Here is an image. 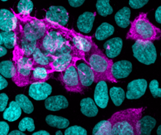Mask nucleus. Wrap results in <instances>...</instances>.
<instances>
[{
    "label": "nucleus",
    "mask_w": 161,
    "mask_h": 135,
    "mask_svg": "<svg viewBox=\"0 0 161 135\" xmlns=\"http://www.w3.org/2000/svg\"><path fill=\"white\" fill-rule=\"evenodd\" d=\"M144 108H129L115 112L108 119L111 134L139 135L138 122Z\"/></svg>",
    "instance_id": "f257e3e1"
},
{
    "label": "nucleus",
    "mask_w": 161,
    "mask_h": 135,
    "mask_svg": "<svg viewBox=\"0 0 161 135\" xmlns=\"http://www.w3.org/2000/svg\"><path fill=\"white\" fill-rule=\"evenodd\" d=\"M83 59L92 70L95 83L101 80L117 83V80L111 75L112 60L106 56L93 41L90 50L84 53Z\"/></svg>",
    "instance_id": "f03ea898"
},
{
    "label": "nucleus",
    "mask_w": 161,
    "mask_h": 135,
    "mask_svg": "<svg viewBox=\"0 0 161 135\" xmlns=\"http://www.w3.org/2000/svg\"><path fill=\"white\" fill-rule=\"evenodd\" d=\"M126 38L133 40L155 41L160 39L161 31L147 18V13H142L130 23Z\"/></svg>",
    "instance_id": "7ed1b4c3"
},
{
    "label": "nucleus",
    "mask_w": 161,
    "mask_h": 135,
    "mask_svg": "<svg viewBox=\"0 0 161 135\" xmlns=\"http://www.w3.org/2000/svg\"><path fill=\"white\" fill-rule=\"evenodd\" d=\"M69 39H70V30L64 29V26L51 24V28L46 34L37 41V46L53 56L54 53Z\"/></svg>",
    "instance_id": "20e7f679"
},
{
    "label": "nucleus",
    "mask_w": 161,
    "mask_h": 135,
    "mask_svg": "<svg viewBox=\"0 0 161 135\" xmlns=\"http://www.w3.org/2000/svg\"><path fill=\"white\" fill-rule=\"evenodd\" d=\"M16 17L21 23L24 34L30 40H39L46 34L51 26V24L46 19H37L30 15L22 16L18 15Z\"/></svg>",
    "instance_id": "39448f33"
},
{
    "label": "nucleus",
    "mask_w": 161,
    "mask_h": 135,
    "mask_svg": "<svg viewBox=\"0 0 161 135\" xmlns=\"http://www.w3.org/2000/svg\"><path fill=\"white\" fill-rule=\"evenodd\" d=\"M33 63L32 56H24L19 53L13 51L15 73L12 79L18 86L24 87L30 84Z\"/></svg>",
    "instance_id": "423d86ee"
},
{
    "label": "nucleus",
    "mask_w": 161,
    "mask_h": 135,
    "mask_svg": "<svg viewBox=\"0 0 161 135\" xmlns=\"http://www.w3.org/2000/svg\"><path fill=\"white\" fill-rule=\"evenodd\" d=\"M133 56L146 65H153L157 59L156 48L152 41L136 40L132 46Z\"/></svg>",
    "instance_id": "0eeeda50"
},
{
    "label": "nucleus",
    "mask_w": 161,
    "mask_h": 135,
    "mask_svg": "<svg viewBox=\"0 0 161 135\" xmlns=\"http://www.w3.org/2000/svg\"><path fill=\"white\" fill-rule=\"evenodd\" d=\"M15 45L14 51L19 53L24 56H32L37 47V41L30 40L25 36L23 32L21 23L18 19L17 25L15 30Z\"/></svg>",
    "instance_id": "6e6552de"
},
{
    "label": "nucleus",
    "mask_w": 161,
    "mask_h": 135,
    "mask_svg": "<svg viewBox=\"0 0 161 135\" xmlns=\"http://www.w3.org/2000/svg\"><path fill=\"white\" fill-rule=\"evenodd\" d=\"M60 80L66 90L70 92L83 93L84 86L81 85L75 64L69 66L65 70L61 72Z\"/></svg>",
    "instance_id": "1a4fd4ad"
},
{
    "label": "nucleus",
    "mask_w": 161,
    "mask_h": 135,
    "mask_svg": "<svg viewBox=\"0 0 161 135\" xmlns=\"http://www.w3.org/2000/svg\"><path fill=\"white\" fill-rule=\"evenodd\" d=\"M45 19L53 25L65 26L69 21V14L64 7L53 5L47 10Z\"/></svg>",
    "instance_id": "9d476101"
},
{
    "label": "nucleus",
    "mask_w": 161,
    "mask_h": 135,
    "mask_svg": "<svg viewBox=\"0 0 161 135\" xmlns=\"http://www.w3.org/2000/svg\"><path fill=\"white\" fill-rule=\"evenodd\" d=\"M84 54H70L55 56V59L50 64L53 72H62L65 70L69 66L75 64L77 60L84 58Z\"/></svg>",
    "instance_id": "9b49d317"
},
{
    "label": "nucleus",
    "mask_w": 161,
    "mask_h": 135,
    "mask_svg": "<svg viewBox=\"0 0 161 135\" xmlns=\"http://www.w3.org/2000/svg\"><path fill=\"white\" fill-rule=\"evenodd\" d=\"M53 70L49 65H41L33 63L32 70L30 75V83L46 82L53 74Z\"/></svg>",
    "instance_id": "f8f14e48"
},
{
    "label": "nucleus",
    "mask_w": 161,
    "mask_h": 135,
    "mask_svg": "<svg viewBox=\"0 0 161 135\" xmlns=\"http://www.w3.org/2000/svg\"><path fill=\"white\" fill-rule=\"evenodd\" d=\"M52 92V87L46 82L31 83L29 95L36 101H42L48 98Z\"/></svg>",
    "instance_id": "ddd939ff"
},
{
    "label": "nucleus",
    "mask_w": 161,
    "mask_h": 135,
    "mask_svg": "<svg viewBox=\"0 0 161 135\" xmlns=\"http://www.w3.org/2000/svg\"><path fill=\"white\" fill-rule=\"evenodd\" d=\"M147 88V82L144 79H137L127 85V91L125 96L128 99H138L144 96Z\"/></svg>",
    "instance_id": "4468645a"
},
{
    "label": "nucleus",
    "mask_w": 161,
    "mask_h": 135,
    "mask_svg": "<svg viewBox=\"0 0 161 135\" xmlns=\"http://www.w3.org/2000/svg\"><path fill=\"white\" fill-rule=\"evenodd\" d=\"M94 99H95V104L98 107L103 108V109L107 107L109 97L108 86H107L106 81L101 80L97 82V84L96 86L95 90Z\"/></svg>",
    "instance_id": "2eb2a0df"
},
{
    "label": "nucleus",
    "mask_w": 161,
    "mask_h": 135,
    "mask_svg": "<svg viewBox=\"0 0 161 135\" xmlns=\"http://www.w3.org/2000/svg\"><path fill=\"white\" fill-rule=\"evenodd\" d=\"M18 18L14 13L6 9L0 10V30L14 31Z\"/></svg>",
    "instance_id": "dca6fc26"
},
{
    "label": "nucleus",
    "mask_w": 161,
    "mask_h": 135,
    "mask_svg": "<svg viewBox=\"0 0 161 135\" xmlns=\"http://www.w3.org/2000/svg\"><path fill=\"white\" fill-rule=\"evenodd\" d=\"M70 39L74 47L83 53L88 52L92 47V40L90 37L84 36L70 30Z\"/></svg>",
    "instance_id": "f3484780"
},
{
    "label": "nucleus",
    "mask_w": 161,
    "mask_h": 135,
    "mask_svg": "<svg viewBox=\"0 0 161 135\" xmlns=\"http://www.w3.org/2000/svg\"><path fill=\"white\" fill-rule=\"evenodd\" d=\"M133 66L130 61L122 60L113 63L111 66V75L116 80L125 78L130 74Z\"/></svg>",
    "instance_id": "a211bd4d"
},
{
    "label": "nucleus",
    "mask_w": 161,
    "mask_h": 135,
    "mask_svg": "<svg viewBox=\"0 0 161 135\" xmlns=\"http://www.w3.org/2000/svg\"><path fill=\"white\" fill-rule=\"evenodd\" d=\"M80 82L84 87L90 86L95 82V75L91 67L86 63H80L76 67Z\"/></svg>",
    "instance_id": "6ab92c4d"
},
{
    "label": "nucleus",
    "mask_w": 161,
    "mask_h": 135,
    "mask_svg": "<svg viewBox=\"0 0 161 135\" xmlns=\"http://www.w3.org/2000/svg\"><path fill=\"white\" fill-rule=\"evenodd\" d=\"M68 105V99L62 95L50 96L45 99V107L50 111H59L65 109Z\"/></svg>",
    "instance_id": "aec40b11"
},
{
    "label": "nucleus",
    "mask_w": 161,
    "mask_h": 135,
    "mask_svg": "<svg viewBox=\"0 0 161 135\" xmlns=\"http://www.w3.org/2000/svg\"><path fill=\"white\" fill-rule=\"evenodd\" d=\"M123 42L120 37H114L104 43L103 47L108 58L114 59L120 54L122 49Z\"/></svg>",
    "instance_id": "412c9836"
},
{
    "label": "nucleus",
    "mask_w": 161,
    "mask_h": 135,
    "mask_svg": "<svg viewBox=\"0 0 161 135\" xmlns=\"http://www.w3.org/2000/svg\"><path fill=\"white\" fill-rule=\"evenodd\" d=\"M95 18V13L85 12L80 15L77 20V27L84 34H88L92 29Z\"/></svg>",
    "instance_id": "4be33fe9"
},
{
    "label": "nucleus",
    "mask_w": 161,
    "mask_h": 135,
    "mask_svg": "<svg viewBox=\"0 0 161 135\" xmlns=\"http://www.w3.org/2000/svg\"><path fill=\"white\" fill-rule=\"evenodd\" d=\"M80 112L84 116H86L89 118L95 117L98 113V109L97 107L95 101L90 97H87L81 99L80 102Z\"/></svg>",
    "instance_id": "5701e85b"
},
{
    "label": "nucleus",
    "mask_w": 161,
    "mask_h": 135,
    "mask_svg": "<svg viewBox=\"0 0 161 135\" xmlns=\"http://www.w3.org/2000/svg\"><path fill=\"white\" fill-rule=\"evenodd\" d=\"M22 110L15 101H12L9 105V107L4 110L3 118L10 122L18 120L21 116Z\"/></svg>",
    "instance_id": "b1692460"
},
{
    "label": "nucleus",
    "mask_w": 161,
    "mask_h": 135,
    "mask_svg": "<svg viewBox=\"0 0 161 135\" xmlns=\"http://www.w3.org/2000/svg\"><path fill=\"white\" fill-rule=\"evenodd\" d=\"M33 61L41 65H49L55 59V56L48 54L37 46L32 55Z\"/></svg>",
    "instance_id": "393cba45"
},
{
    "label": "nucleus",
    "mask_w": 161,
    "mask_h": 135,
    "mask_svg": "<svg viewBox=\"0 0 161 135\" xmlns=\"http://www.w3.org/2000/svg\"><path fill=\"white\" fill-rule=\"evenodd\" d=\"M130 10L127 7H125L119 10L115 14L114 19L116 23L117 24L118 26L121 28L125 29L130 24Z\"/></svg>",
    "instance_id": "a878e982"
},
{
    "label": "nucleus",
    "mask_w": 161,
    "mask_h": 135,
    "mask_svg": "<svg viewBox=\"0 0 161 135\" xmlns=\"http://www.w3.org/2000/svg\"><path fill=\"white\" fill-rule=\"evenodd\" d=\"M155 125L156 121L153 117L147 116L141 118L138 122L139 134H150Z\"/></svg>",
    "instance_id": "bb28decb"
},
{
    "label": "nucleus",
    "mask_w": 161,
    "mask_h": 135,
    "mask_svg": "<svg viewBox=\"0 0 161 135\" xmlns=\"http://www.w3.org/2000/svg\"><path fill=\"white\" fill-rule=\"evenodd\" d=\"M46 122L51 127H55L59 129H64L70 125V121L68 119L61 116L48 115L46 118Z\"/></svg>",
    "instance_id": "cd10ccee"
},
{
    "label": "nucleus",
    "mask_w": 161,
    "mask_h": 135,
    "mask_svg": "<svg viewBox=\"0 0 161 135\" xmlns=\"http://www.w3.org/2000/svg\"><path fill=\"white\" fill-rule=\"evenodd\" d=\"M4 45L8 49L15 47V34L14 31H2L0 30V45Z\"/></svg>",
    "instance_id": "c85d7f7f"
},
{
    "label": "nucleus",
    "mask_w": 161,
    "mask_h": 135,
    "mask_svg": "<svg viewBox=\"0 0 161 135\" xmlns=\"http://www.w3.org/2000/svg\"><path fill=\"white\" fill-rule=\"evenodd\" d=\"M114 32V27L108 23H103L95 32V38L97 40H104Z\"/></svg>",
    "instance_id": "c756f323"
},
{
    "label": "nucleus",
    "mask_w": 161,
    "mask_h": 135,
    "mask_svg": "<svg viewBox=\"0 0 161 135\" xmlns=\"http://www.w3.org/2000/svg\"><path fill=\"white\" fill-rule=\"evenodd\" d=\"M15 101L25 113L30 114L34 111V106L32 102L25 95L18 94L17 96H15Z\"/></svg>",
    "instance_id": "7c9ffc66"
},
{
    "label": "nucleus",
    "mask_w": 161,
    "mask_h": 135,
    "mask_svg": "<svg viewBox=\"0 0 161 135\" xmlns=\"http://www.w3.org/2000/svg\"><path fill=\"white\" fill-rule=\"evenodd\" d=\"M109 94L113 103L116 106H120L125 99V91L120 87H112L109 91Z\"/></svg>",
    "instance_id": "2f4dec72"
},
{
    "label": "nucleus",
    "mask_w": 161,
    "mask_h": 135,
    "mask_svg": "<svg viewBox=\"0 0 161 135\" xmlns=\"http://www.w3.org/2000/svg\"><path fill=\"white\" fill-rule=\"evenodd\" d=\"M15 73V66L12 61L0 62V74L6 78H12Z\"/></svg>",
    "instance_id": "473e14b6"
},
{
    "label": "nucleus",
    "mask_w": 161,
    "mask_h": 135,
    "mask_svg": "<svg viewBox=\"0 0 161 135\" xmlns=\"http://www.w3.org/2000/svg\"><path fill=\"white\" fill-rule=\"evenodd\" d=\"M109 1L110 0H97L96 3L97 13L103 17H106L113 13V8L109 4Z\"/></svg>",
    "instance_id": "72a5a7b5"
},
{
    "label": "nucleus",
    "mask_w": 161,
    "mask_h": 135,
    "mask_svg": "<svg viewBox=\"0 0 161 135\" xmlns=\"http://www.w3.org/2000/svg\"><path fill=\"white\" fill-rule=\"evenodd\" d=\"M33 8H34V5L31 0H20L17 6L19 13V15L22 16L30 15V13L32 12Z\"/></svg>",
    "instance_id": "f704fd0d"
},
{
    "label": "nucleus",
    "mask_w": 161,
    "mask_h": 135,
    "mask_svg": "<svg viewBox=\"0 0 161 135\" xmlns=\"http://www.w3.org/2000/svg\"><path fill=\"white\" fill-rule=\"evenodd\" d=\"M92 134L99 135V134H111V127L109 124L108 121H101L97 124L95 125L92 130Z\"/></svg>",
    "instance_id": "c9c22d12"
},
{
    "label": "nucleus",
    "mask_w": 161,
    "mask_h": 135,
    "mask_svg": "<svg viewBox=\"0 0 161 135\" xmlns=\"http://www.w3.org/2000/svg\"><path fill=\"white\" fill-rule=\"evenodd\" d=\"M19 129L21 132H25L26 130H27L30 132H33L35 129L34 120L32 118H29V117L24 118L20 121L19 124Z\"/></svg>",
    "instance_id": "e433bc0d"
},
{
    "label": "nucleus",
    "mask_w": 161,
    "mask_h": 135,
    "mask_svg": "<svg viewBox=\"0 0 161 135\" xmlns=\"http://www.w3.org/2000/svg\"><path fill=\"white\" fill-rule=\"evenodd\" d=\"M86 130L79 126H73L69 128H66L64 131V135H86Z\"/></svg>",
    "instance_id": "4c0bfd02"
},
{
    "label": "nucleus",
    "mask_w": 161,
    "mask_h": 135,
    "mask_svg": "<svg viewBox=\"0 0 161 135\" xmlns=\"http://www.w3.org/2000/svg\"><path fill=\"white\" fill-rule=\"evenodd\" d=\"M149 88L154 98L161 96V89L159 88V83H158L157 80H152L149 83Z\"/></svg>",
    "instance_id": "58836bf2"
},
{
    "label": "nucleus",
    "mask_w": 161,
    "mask_h": 135,
    "mask_svg": "<svg viewBox=\"0 0 161 135\" xmlns=\"http://www.w3.org/2000/svg\"><path fill=\"white\" fill-rule=\"evenodd\" d=\"M149 0H129V4L132 8L139 9L146 5Z\"/></svg>",
    "instance_id": "ea45409f"
},
{
    "label": "nucleus",
    "mask_w": 161,
    "mask_h": 135,
    "mask_svg": "<svg viewBox=\"0 0 161 135\" xmlns=\"http://www.w3.org/2000/svg\"><path fill=\"white\" fill-rule=\"evenodd\" d=\"M8 96L5 93L0 94V112L4 111L6 109V107L8 103Z\"/></svg>",
    "instance_id": "a19ab883"
},
{
    "label": "nucleus",
    "mask_w": 161,
    "mask_h": 135,
    "mask_svg": "<svg viewBox=\"0 0 161 135\" xmlns=\"http://www.w3.org/2000/svg\"><path fill=\"white\" fill-rule=\"evenodd\" d=\"M9 130H10V127L8 123L4 121H0V135L8 134Z\"/></svg>",
    "instance_id": "79ce46f5"
},
{
    "label": "nucleus",
    "mask_w": 161,
    "mask_h": 135,
    "mask_svg": "<svg viewBox=\"0 0 161 135\" xmlns=\"http://www.w3.org/2000/svg\"><path fill=\"white\" fill-rule=\"evenodd\" d=\"M85 0H68V3L73 8H79L84 3Z\"/></svg>",
    "instance_id": "37998d69"
},
{
    "label": "nucleus",
    "mask_w": 161,
    "mask_h": 135,
    "mask_svg": "<svg viewBox=\"0 0 161 135\" xmlns=\"http://www.w3.org/2000/svg\"><path fill=\"white\" fill-rule=\"evenodd\" d=\"M8 86V81L6 80V79L2 76V75H0V90L4 89L7 86Z\"/></svg>",
    "instance_id": "c03bdc74"
},
{
    "label": "nucleus",
    "mask_w": 161,
    "mask_h": 135,
    "mask_svg": "<svg viewBox=\"0 0 161 135\" xmlns=\"http://www.w3.org/2000/svg\"><path fill=\"white\" fill-rule=\"evenodd\" d=\"M155 20L158 23H161V7H158L155 12Z\"/></svg>",
    "instance_id": "a18cd8bd"
},
{
    "label": "nucleus",
    "mask_w": 161,
    "mask_h": 135,
    "mask_svg": "<svg viewBox=\"0 0 161 135\" xmlns=\"http://www.w3.org/2000/svg\"><path fill=\"white\" fill-rule=\"evenodd\" d=\"M9 135H24L26 134L24 133V132H21L20 131V130H14V131L10 132V133H8Z\"/></svg>",
    "instance_id": "49530a36"
},
{
    "label": "nucleus",
    "mask_w": 161,
    "mask_h": 135,
    "mask_svg": "<svg viewBox=\"0 0 161 135\" xmlns=\"http://www.w3.org/2000/svg\"><path fill=\"white\" fill-rule=\"evenodd\" d=\"M7 53H8V51H7L6 48L2 47V46L0 45V57L4 56V55L7 54Z\"/></svg>",
    "instance_id": "de8ad7c7"
},
{
    "label": "nucleus",
    "mask_w": 161,
    "mask_h": 135,
    "mask_svg": "<svg viewBox=\"0 0 161 135\" xmlns=\"http://www.w3.org/2000/svg\"><path fill=\"white\" fill-rule=\"evenodd\" d=\"M33 135H49L50 134V133L49 132H48L47 131H45V130H40V131H38L37 132H35V133L32 134Z\"/></svg>",
    "instance_id": "09e8293b"
},
{
    "label": "nucleus",
    "mask_w": 161,
    "mask_h": 135,
    "mask_svg": "<svg viewBox=\"0 0 161 135\" xmlns=\"http://www.w3.org/2000/svg\"><path fill=\"white\" fill-rule=\"evenodd\" d=\"M157 134L158 135H160L161 134V126H159V127L157 129Z\"/></svg>",
    "instance_id": "8fccbe9b"
},
{
    "label": "nucleus",
    "mask_w": 161,
    "mask_h": 135,
    "mask_svg": "<svg viewBox=\"0 0 161 135\" xmlns=\"http://www.w3.org/2000/svg\"><path fill=\"white\" fill-rule=\"evenodd\" d=\"M56 134H57V135H62V132L61 131H57V132H56Z\"/></svg>",
    "instance_id": "3c124183"
},
{
    "label": "nucleus",
    "mask_w": 161,
    "mask_h": 135,
    "mask_svg": "<svg viewBox=\"0 0 161 135\" xmlns=\"http://www.w3.org/2000/svg\"><path fill=\"white\" fill-rule=\"evenodd\" d=\"M1 1H2V2H7V1H8V0H1Z\"/></svg>",
    "instance_id": "603ef678"
}]
</instances>
